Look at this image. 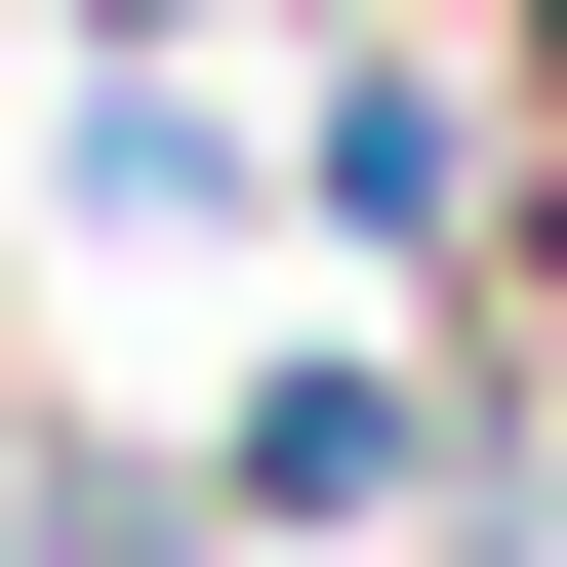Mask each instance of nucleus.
<instances>
[{
	"mask_svg": "<svg viewBox=\"0 0 567 567\" xmlns=\"http://www.w3.org/2000/svg\"><path fill=\"white\" fill-rule=\"evenodd\" d=\"M486 163H527V82H486V41H284V244L324 284H486Z\"/></svg>",
	"mask_w": 567,
	"mask_h": 567,
	"instance_id": "f257e3e1",
	"label": "nucleus"
},
{
	"mask_svg": "<svg viewBox=\"0 0 567 567\" xmlns=\"http://www.w3.org/2000/svg\"><path fill=\"white\" fill-rule=\"evenodd\" d=\"M365 527H446V365L405 324H284L203 405V567H365Z\"/></svg>",
	"mask_w": 567,
	"mask_h": 567,
	"instance_id": "f03ea898",
	"label": "nucleus"
},
{
	"mask_svg": "<svg viewBox=\"0 0 567 567\" xmlns=\"http://www.w3.org/2000/svg\"><path fill=\"white\" fill-rule=\"evenodd\" d=\"M486 82H527V163H567V0H486Z\"/></svg>",
	"mask_w": 567,
	"mask_h": 567,
	"instance_id": "20e7f679",
	"label": "nucleus"
},
{
	"mask_svg": "<svg viewBox=\"0 0 567 567\" xmlns=\"http://www.w3.org/2000/svg\"><path fill=\"white\" fill-rule=\"evenodd\" d=\"M41 41H244V0H41Z\"/></svg>",
	"mask_w": 567,
	"mask_h": 567,
	"instance_id": "39448f33",
	"label": "nucleus"
},
{
	"mask_svg": "<svg viewBox=\"0 0 567 567\" xmlns=\"http://www.w3.org/2000/svg\"><path fill=\"white\" fill-rule=\"evenodd\" d=\"M0 567H203V446H0Z\"/></svg>",
	"mask_w": 567,
	"mask_h": 567,
	"instance_id": "7ed1b4c3",
	"label": "nucleus"
}]
</instances>
